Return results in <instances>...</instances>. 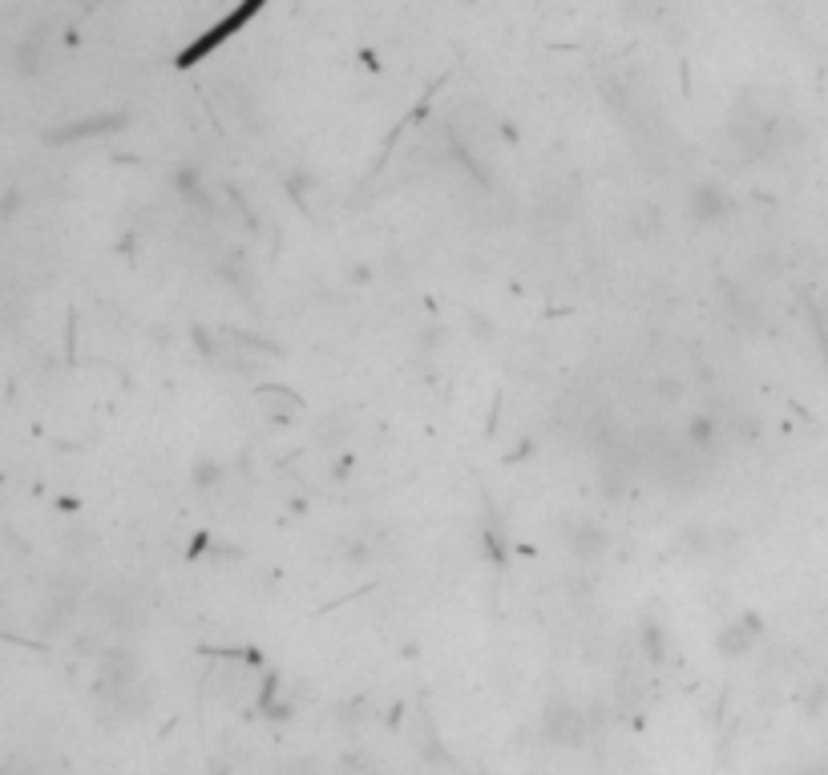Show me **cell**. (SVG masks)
<instances>
[{
  "label": "cell",
  "instance_id": "obj_1",
  "mask_svg": "<svg viewBox=\"0 0 828 775\" xmlns=\"http://www.w3.org/2000/svg\"><path fill=\"white\" fill-rule=\"evenodd\" d=\"M263 4H267V0H243L238 9H231V12H226L223 21H214L211 29H206V33L199 36V41H190V45H187V53L178 57V65L187 70V65H194V61H202V57H206V53H214V49L223 45V41H231V36H235L238 29H243V24H247L251 17H255V12H263Z\"/></svg>",
  "mask_w": 828,
  "mask_h": 775
},
{
  "label": "cell",
  "instance_id": "obj_2",
  "mask_svg": "<svg viewBox=\"0 0 828 775\" xmlns=\"http://www.w3.org/2000/svg\"><path fill=\"white\" fill-rule=\"evenodd\" d=\"M545 731H550V740L562 743V747H578V743L586 740V723H582V715L570 711V707L550 711V715H545Z\"/></svg>",
  "mask_w": 828,
  "mask_h": 775
},
{
  "label": "cell",
  "instance_id": "obj_3",
  "mask_svg": "<svg viewBox=\"0 0 828 775\" xmlns=\"http://www.w3.org/2000/svg\"><path fill=\"white\" fill-rule=\"evenodd\" d=\"M728 211H732V199H728L720 187H711V182L696 187V194H691V214H696V223H720Z\"/></svg>",
  "mask_w": 828,
  "mask_h": 775
},
{
  "label": "cell",
  "instance_id": "obj_4",
  "mask_svg": "<svg viewBox=\"0 0 828 775\" xmlns=\"http://www.w3.org/2000/svg\"><path fill=\"white\" fill-rule=\"evenodd\" d=\"M760 635V618L756 614H747V618H740V623H732L728 630L720 635V655L723 658H735V655H747L752 650V638Z\"/></svg>",
  "mask_w": 828,
  "mask_h": 775
},
{
  "label": "cell",
  "instance_id": "obj_5",
  "mask_svg": "<svg viewBox=\"0 0 828 775\" xmlns=\"http://www.w3.org/2000/svg\"><path fill=\"white\" fill-rule=\"evenodd\" d=\"M121 121H126V118H89V121H77V126L53 134V141H77V138H89V134H106L109 126H121Z\"/></svg>",
  "mask_w": 828,
  "mask_h": 775
},
{
  "label": "cell",
  "instance_id": "obj_6",
  "mask_svg": "<svg viewBox=\"0 0 828 775\" xmlns=\"http://www.w3.org/2000/svg\"><path fill=\"white\" fill-rule=\"evenodd\" d=\"M715 421L711 416H691V424H687V445L691 448H711L715 445Z\"/></svg>",
  "mask_w": 828,
  "mask_h": 775
}]
</instances>
